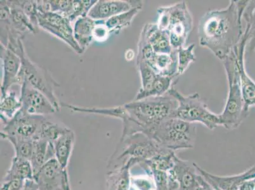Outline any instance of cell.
Instances as JSON below:
<instances>
[{
    "mask_svg": "<svg viewBox=\"0 0 255 190\" xmlns=\"http://www.w3.org/2000/svg\"><path fill=\"white\" fill-rule=\"evenodd\" d=\"M248 2L233 0L226 8L207 11L199 20V44L222 62L244 33L243 15Z\"/></svg>",
    "mask_w": 255,
    "mask_h": 190,
    "instance_id": "cell-1",
    "label": "cell"
},
{
    "mask_svg": "<svg viewBox=\"0 0 255 190\" xmlns=\"http://www.w3.org/2000/svg\"><path fill=\"white\" fill-rule=\"evenodd\" d=\"M128 118L123 123L122 138L131 134H147L153 127L172 117L178 101L171 95L149 97L124 104Z\"/></svg>",
    "mask_w": 255,
    "mask_h": 190,
    "instance_id": "cell-2",
    "label": "cell"
},
{
    "mask_svg": "<svg viewBox=\"0 0 255 190\" xmlns=\"http://www.w3.org/2000/svg\"><path fill=\"white\" fill-rule=\"evenodd\" d=\"M236 46L223 61L229 91L224 109L219 117L221 126L227 130L237 129L250 114L245 109L241 93Z\"/></svg>",
    "mask_w": 255,
    "mask_h": 190,
    "instance_id": "cell-3",
    "label": "cell"
},
{
    "mask_svg": "<svg viewBox=\"0 0 255 190\" xmlns=\"http://www.w3.org/2000/svg\"><path fill=\"white\" fill-rule=\"evenodd\" d=\"M156 24L168 32L174 50L184 47L194 27L193 17L185 1L157 8Z\"/></svg>",
    "mask_w": 255,
    "mask_h": 190,
    "instance_id": "cell-4",
    "label": "cell"
},
{
    "mask_svg": "<svg viewBox=\"0 0 255 190\" xmlns=\"http://www.w3.org/2000/svg\"><path fill=\"white\" fill-rule=\"evenodd\" d=\"M146 134L162 147L176 152L194 147L197 130L193 123L170 117L153 127Z\"/></svg>",
    "mask_w": 255,
    "mask_h": 190,
    "instance_id": "cell-5",
    "label": "cell"
},
{
    "mask_svg": "<svg viewBox=\"0 0 255 190\" xmlns=\"http://www.w3.org/2000/svg\"><path fill=\"white\" fill-rule=\"evenodd\" d=\"M13 52L21 58L22 60L21 70L18 76L17 85L20 87L23 83H28L45 95L56 108L57 112L59 111L61 103L55 93V88L60 87L59 83L54 80L49 71L31 61L23 43Z\"/></svg>",
    "mask_w": 255,
    "mask_h": 190,
    "instance_id": "cell-6",
    "label": "cell"
},
{
    "mask_svg": "<svg viewBox=\"0 0 255 190\" xmlns=\"http://www.w3.org/2000/svg\"><path fill=\"white\" fill-rule=\"evenodd\" d=\"M168 94L178 101L177 109L171 117L178 118L190 123L199 122L210 130L221 126L219 114L210 110L198 93L184 95L173 87Z\"/></svg>",
    "mask_w": 255,
    "mask_h": 190,
    "instance_id": "cell-7",
    "label": "cell"
},
{
    "mask_svg": "<svg viewBox=\"0 0 255 190\" xmlns=\"http://www.w3.org/2000/svg\"><path fill=\"white\" fill-rule=\"evenodd\" d=\"M164 148L147 134L137 133L121 138L118 148L111 161L120 162L119 167L129 159H133L137 164H140L151 159Z\"/></svg>",
    "mask_w": 255,
    "mask_h": 190,
    "instance_id": "cell-8",
    "label": "cell"
},
{
    "mask_svg": "<svg viewBox=\"0 0 255 190\" xmlns=\"http://www.w3.org/2000/svg\"><path fill=\"white\" fill-rule=\"evenodd\" d=\"M46 118L41 115L24 114L19 111L12 119L4 124L2 138L11 141H34L39 138Z\"/></svg>",
    "mask_w": 255,
    "mask_h": 190,
    "instance_id": "cell-9",
    "label": "cell"
},
{
    "mask_svg": "<svg viewBox=\"0 0 255 190\" xmlns=\"http://www.w3.org/2000/svg\"><path fill=\"white\" fill-rule=\"evenodd\" d=\"M37 20L39 28L45 30L57 38L61 39L77 54H82V50L74 37L72 23L68 18L59 13L41 10L38 4Z\"/></svg>",
    "mask_w": 255,
    "mask_h": 190,
    "instance_id": "cell-10",
    "label": "cell"
},
{
    "mask_svg": "<svg viewBox=\"0 0 255 190\" xmlns=\"http://www.w3.org/2000/svg\"><path fill=\"white\" fill-rule=\"evenodd\" d=\"M136 65L140 77L141 87L134 100L163 96L168 94L176 83L174 78L157 74L142 60H136Z\"/></svg>",
    "mask_w": 255,
    "mask_h": 190,
    "instance_id": "cell-11",
    "label": "cell"
},
{
    "mask_svg": "<svg viewBox=\"0 0 255 190\" xmlns=\"http://www.w3.org/2000/svg\"><path fill=\"white\" fill-rule=\"evenodd\" d=\"M20 111L24 114L44 116L57 112L49 99L28 83L24 82L20 86Z\"/></svg>",
    "mask_w": 255,
    "mask_h": 190,
    "instance_id": "cell-12",
    "label": "cell"
},
{
    "mask_svg": "<svg viewBox=\"0 0 255 190\" xmlns=\"http://www.w3.org/2000/svg\"><path fill=\"white\" fill-rule=\"evenodd\" d=\"M168 173L170 190H196L199 186L201 176L189 161L177 157Z\"/></svg>",
    "mask_w": 255,
    "mask_h": 190,
    "instance_id": "cell-13",
    "label": "cell"
},
{
    "mask_svg": "<svg viewBox=\"0 0 255 190\" xmlns=\"http://www.w3.org/2000/svg\"><path fill=\"white\" fill-rule=\"evenodd\" d=\"M67 169H62L56 159L48 160L34 175V180L39 190H63L65 174Z\"/></svg>",
    "mask_w": 255,
    "mask_h": 190,
    "instance_id": "cell-14",
    "label": "cell"
},
{
    "mask_svg": "<svg viewBox=\"0 0 255 190\" xmlns=\"http://www.w3.org/2000/svg\"><path fill=\"white\" fill-rule=\"evenodd\" d=\"M193 164L199 175L215 190H238L240 185L245 181L255 178V164L245 172L228 176L212 175L198 164Z\"/></svg>",
    "mask_w": 255,
    "mask_h": 190,
    "instance_id": "cell-15",
    "label": "cell"
},
{
    "mask_svg": "<svg viewBox=\"0 0 255 190\" xmlns=\"http://www.w3.org/2000/svg\"><path fill=\"white\" fill-rule=\"evenodd\" d=\"M247 41V36L243 34L242 38L236 46V48L237 50L241 93L245 109L250 112V108L255 106V82L248 75L245 69V57Z\"/></svg>",
    "mask_w": 255,
    "mask_h": 190,
    "instance_id": "cell-16",
    "label": "cell"
},
{
    "mask_svg": "<svg viewBox=\"0 0 255 190\" xmlns=\"http://www.w3.org/2000/svg\"><path fill=\"white\" fill-rule=\"evenodd\" d=\"M141 6H143L141 1L99 0L92 6L88 17L96 20H107L114 16L127 12Z\"/></svg>",
    "mask_w": 255,
    "mask_h": 190,
    "instance_id": "cell-17",
    "label": "cell"
},
{
    "mask_svg": "<svg viewBox=\"0 0 255 190\" xmlns=\"http://www.w3.org/2000/svg\"><path fill=\"white\" fill-rule=\"evenodd\" d=\"M1 60L3 77L1 95L6 94L13 85H17V78L21 70L22 60L12 50L1 45Z\"/></svg>",
    "mask_w": 255,
    "mask_h": 190,
    "instance_id": "cell-18",
    "label": "cell"
},
{
    "mask_svg": "<svg viewBox=\"0 0 255 190\" xmlns=\"http://www.w3.org/2000/svg\"><path fill=\"white\" fill-rule=\"evenodd\" d=\"M140 34L145 37L155 53L169 54L174 50L168 32L160 29L156 23L145 24Z\"/></svg>",
    "mask_w": 255,
    "mask_h": 190,
    "instance_id": "cell-19",
    "label": "cell"
},
{
    "mask_svg": "<svg viewBox=\"0 0 255 190\" xmlns=\"http://www.w3.org/2000/svg\"><path fill=\"white\" fill-rule=\"evenodd\" d=\"M145 64L159 76L174 79L178 77L177 50H174L169 54L154 53L149 61Z\"/></svg>",
    "mask_w": 255,
    "mask_h": 190,
    "instance_id": "cell-20",
    "label": "cell"
},
{
    "mask_svg": "<svg viewBox=\"0 0 255 190\" xmlns=\"http://www.w3.org/2000/svg\"><path fill=\"white\" fill-rule=\"evenodd\" d=\"M137 164L129 159L126 163L113 169L108 174L107 190H129L131 187L130 169Z\"/></svg>",
    "mask_w": 255,
    "mask_h": 190,
    "instance_id": "cell-21",
    "label": "cell"
},
{
    "mask_svg": "<svg viewBox=\"0 0 255 190\" xmlns=\"http://www.w3.org/2000/svg\"><path fill=\"white\" fill-rule=\"evenodd\" d=\"M75 143V134L71 129L66 131L52 143L55 158L63 169L68 168Z\"/></svg>",
    "mask_w": 255,
    "mask_h": 190,
    "instance_id": "cell-22",
    "label": "cell"
},
{
    "mask_svg": "<svg viewBox=\"0 0 255 190\" xmlns=\"http://www.w3.org/2000/svg\"><path fill=\"white\" fill-rule=\"evenodd\" d=\"M97 20L89 17L78 18L73 25V34L76 42L84 53L94 41V31Z\"/></svg>",
    "mask_w": 255,
    "mask_h": 190,
    "instance_id": "cell-23",
    "label": "cell"
},
{
    "mask_svg": "<svg viewBox=\"0 0 255 190\" xmlns=\"http://www.w3.org/2000/svg\"><path fill=\"white\" fill-rule=\"evenodd\" d=\"M54 157V150L52 143L42 138L34 140L33 151L30 161L33 169L34 175L48 160Z\"/></svg>",
    "mask_w": 255,
    "mask_h": 190,
    "instance_id": "cell-24",
    "label": "cell"
},
{
    "mask_svg": "<svg viewBox=\"0 0 255 190\" xmlns=\"http://www.w3.org/2000/svg\"><path fill=\"white\" fill-rule=\"evenodd\" d=\"M21 108L20 95L18 96L17 93L11 89L6 94L1 95L0 102V112L1 119L3 124H5L17 114Z\"/></svg>",
    "mask_w": 255,
    "mask_h": 190,
    "instance_id": "cell-25",
    "label": "cell"
},
{
    "mask_svg": "<svg viewBox=\"0 0 255 190\" xmlns=\"http://www.w3.org/2000/svg\"><path fill=\"white\" fill-rule=\"evenodd\" d=\"M13 179L24 181L34 180V171L31 162L28 160L13 157L10 168L3 180Z\"/></svg>",
    "mask_w": 255,
    "mask_h": 190,
    "instance_id": "cell-26",
    "label": "cell"
},
{
    "mask_svg": "<svg viewBox=\"0 0 255 190\" xmlns=\"http://www.w3.org/2000/svg\"><path fill=\"white\" fill-rule=\"evenodd\" d=\"M245 22L244 34L247 36V50L248 53L255 52V1L248 2L243 15Z\"/></svg>",
    "mask_w": 255,
    "mask_h": 190,
    "instance_id": "cell-27",
    "label": "cell"
},
{
    "mask_svg": "<svg viewBox=\"0 0 255 190\" xmlns=\"http://www.w3.org/2000/svg\"><path fill=\"white\" fill-rule=\"evenodd\" d=\"M142 6L134 8L127 12L114 16L106 20V26L110 34H118L123 29H126L131 25L134 18L142 10Z\"/></svg>",
    "mask_w": 255,
    "mask_h": 190,
    "instance_id": "cell-28",
    "label": "cell"
},
{
    "mask_svg": "<svg viewBox=\"0 0 255 190\" xmlns=\"http://www.w3.org/2000/svg\"><path fill=\"white\" fill-rule=\"evenodd\" d=\"M196 45L191 44L187 47H182L178 51V76L184 74L189 68L190 65L196 60V55L194 52Z\"/></svg>",
    "mask_w": 255,
    "mask_h": 190,
    "instance_id": "cell-29",
    "label": "cell"
},
{
    "mask_svg": "<svg viewBox=\"0 0 255 190\" xmlns=\"http://www.w3.org/2000/svg\"><path fill=\"white\" fill-rule=\"evenodd\" d=\"M67 129H68V127H62L46 119L45 122H43L42 127H41L39 138L44 139V140L53 143Z\"/></svg>",
    "mask_w": 255,
    "mask_h": 190,
    "instance_id": "cell-30",
    "label": "cell"
},
{
    "mask_svg": "<svg viewBox=\"0 0 255 190\" xmlns=\"http://www.w3.org/2000/svg\"><path fill=\"white\" fill-rule=\"evenodd\" d=\"M10 143L14 148V157L31 161L34 141H11Z\"/></svg>",
    "mask_w": 255,
    "mask_h": 190,
    "instance_id": "cell-31",
    "label": "cell"
},
{
    "mask_svg": "<svg viewBox=\"0 0 255 190\" xmlns=\"http://www.w3.org/2000/svg\"><path fill=\"white\" fill-rule=\"evenodd\" d=\"M146 175L131 176V186L135 190H156L151 174Z\"/></svg>",
    "mask_w": 255,
    "mask_h": 190,
    "instance_id": "cell-32",
    "label": "cell"
},
{
    "mask_svg": "<svg viewBox=\"0 0 255 190\" xmlns=\"http://www.w3.org/2000/svg\"><path fill=\"white\" fill-rule=\"evenodd\" d=\"M151 174L154 180L156 190H170L168 172L158 170L145 171Z\"/></svg>",
    "mask_w": 255,
    "mask_h": 190,
    "instance_id": "cell-33",
    "label": "cell"
},
{
    "mask_svg": "<svg viewBox=\"0 0 255 190\" xmlns=\"http://www.w3.org/2000/svg\"><path fill=\"white\" fill-rule=\"evenodd\" d=\"M110 32L106 26V20H97L94 31V40L104 42L108 39Z\"/></svg>",
    "mask_w": 255,
    "mask_h": 190,
    "instance_id": "cell-34",
    "label": "cell"
},
{
    "mask_svg": "<svg viewBox=\"0 0 255 190\" xmlns=\"http://www.w3.org/2000/svg\"><path fill=\"white\" fill-rule=\"evenodd\" d=\"M25 181L18 179L3 180L1 190H22Z\"/></svg>",
    "mask_w": 255,
    "mask_h": 190,
    "instance_id": "cell-35",
    "label": "cell"
},
{
    "mask_svg": "<svg viewBox=\"0 0 255 190\" xmlns=\"http://www.w3.org/2000/svg\"><path fill=\"white\" fill-rule=\"evenodd\" d=\"M255 187V178L248 180L240 185L238 190H254Z\"/></svg>",
    "mask_w": 255,
    "mask_h": 190,
    "instance_id": "cell-36",
    "label": "cell"
},
{
    "mask_svg": "<svg viewBox=\"0 0 255 190\" xmlns=\"http://www.w3.org/2000/svg\"><path fill=\"white\" fill-rule=\"evenodd\" d=\"M22 190H39L38 185L34 180H27L25 182Z\"/></svg>",
    "mask_w": 255,
    "mask_h": 190,
    "instance_id": "cell-37",
    "label": "cell"
},
{
    "mask_svg": "<svg viewBox=\"0 0 255 190\" xmlns=\"http://www.w3.org/2000/svg\"><path fill=\"white\" fill-rule=\"evenodd\" d=\"M196 190H215L201 176L199 186Z\"/></svg>",
    "mask_w": 255,
    "mask_h": 190,
    "instance_id": "cell-38",
    "label": "cell"
},
{
    "mask_svg": "<svg viewBox=\"0 0 255 190\" xmlns=\"http://www.w3.org/2000/svg\"><path fill=\"white\" fill-rule=\"evenodd\" d=\"M63 190H71L70 182H69L68 171H67L65 174L64 185Z\"/></svg>",
    "mask_w": 255,
    "mask_h": 190,
    "instance_id": "cell-39",
    "label": "cell"
},
{
    "mask_svg": "<svg viewBox=\"0 0 255 190\" xmlns=\"http://www.w3.org/2000/svg\"></svg>",
    "mask_w": 255,
    "mask_h": 190,
    "instance_id": "cell-40",
    "label": "cell"
}]
</instances>
